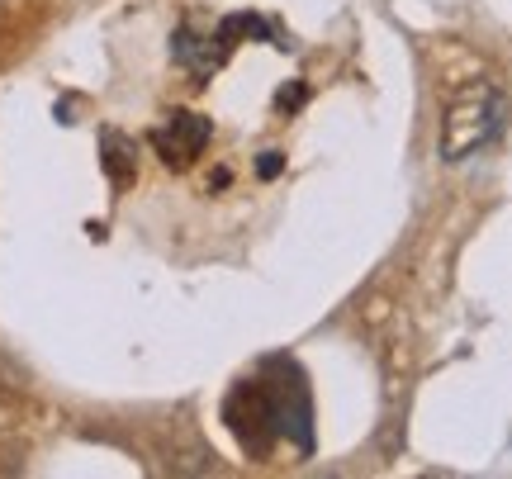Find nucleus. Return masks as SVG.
Instances as JSON below:
<instances>
[{"instance_id":"nucleus-1","label":"nucleus","mask_w":512,"mask_h":479,"mask_svg":"<svg viewBox=\"0 0 512 479\" xmlns=\"http://www.w3.org/2000/svg\"><path fill=\"white\" fill-rule=\"evenodd\" d=\"M503 119H508V100H503L494 81H465L446 100V114H441V157L446 162H465L470 152L494 143Z\"/></svg>"},{"instance_id":"nucleus-2","label":"nucleus","mask_w":512,"mask_h":479,"mask_svg":"<svg viewBox=\"0 0 512 479\" xmlns=\"http://www.w3.org/2000/svg\"><path fill=\"white\" fill-rule=\"evenodd\" d=\"M223 423L247 456H266L290 432V389H271L266 380H247L228 394Z\"/></svg>"},{"instance_id":"nucleus-3","label":"nucleus","mask_w":512,"mask_h":479,"mask_svg":"<svg viewBox=\"0 0 512 479\" xmlns=\"http://www.w3.org/2000/svg\"><path fill=\"white\" fill-rule=\"evenodd\" d=\"M209 138H214V124H209L204 114L171 110L162 124L152 129V148H157V157H162L171 171H185V166L209 148Z\"/></svg>"},{"instance_id":"nucleus-4","label":"nucleus","mask_w":512,"mask_h":479,"mask_svg":"<svg viewBox=\"0 0 512 479\" xmlns=\"http://www.w3.org/2000/svg\"><path fill=\"white\" fill-rule=\"evenodd\" d=\"M228 53H233V48L223 43L219 29H214V34H200L195 24H185V29H176V38H171V57H176L190 76H200V81L219 72L223 62H228Z\"/></svg>"},{"instance_id":"nucleus-5","label":"nucleus","mask_w":512,"mask_h":479,"mask_svg":"<svg viewBox=\"0 0 512 479\" xmlns=\"http://www.w3.org/2000/svg\"><path fill=\"white\" fill-rule=\"evenodd\" d=\"M133 143H128L124 133H114V129H105L100 133V157H105V176H110L119 190H124L128 181H133V171H138V157H133Z\"/></svg>"},{"instance_id":"nucleus-6","label":"nucleus","mask_w":512,"mask_h":479,"mask_svg":"<svg viewBox=\"0 0 512 479\" xmlns=\"http://www.w3.org/2000/svg\"><path fill=\"white\" fill-rule=\"evenodd\" d=\"M304 100H309V86H304V81H290V86H280V91H275V110L294 114Z\"/></svg>"},{"instance_id":"nucleus-7","label":"nucleus","mask_w":512,"mask_h":479,"mask_svg":"<svg viewBox=\"0 0 512 479\" xmlns=\"http://www.w3.org/2000/svg\"><path fill=\"white\" fill-rule=\"evenodd\" d=\"M280 152H261V162H256V176H261V181H275V176H280Z\"/></svg>"}]
</instances>
